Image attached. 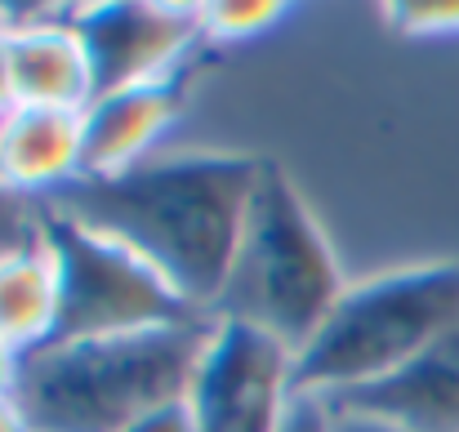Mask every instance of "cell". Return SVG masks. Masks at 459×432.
<instances>
[{"mask_svg":"<svg viewBox=\"0 0 459 432\" xmlns=\"http://www.w3.org/2000/svg\"><path fill=\"white\" fill-rule=\"evenodd\" d=\"M259 174L264 156L250 151H160L112 178H76L40 210L121 241L196 316H210L228 286Z\"/></svg>","mask_w":459,"mask_h":432,"instance_id":"obj_1","label":"cell"},{"mask_svg":"<svg viewBox=\"0 0 459 432\" xmlns=\"http://www.w3.org/2000/svg\"><path fill=\"white\" fill-rule=\"evenodd\" d=\"M210 325V316H196L143 334L54 339L22 357L13 402L31 432H130L139 419L187 402Z\"/></svg>","mask_w":459,"mask_h":432,"instance_id":"obj_2","label":"cell"},{"mask_svg":"<svg viewBox=\"0 0 459 432\" xmlns=\"http://www.w3.org/2000/svg\"><path fill=\"white\" fill-rule=\"evenodd\" d=\"M343 289L348 277L321 219L295 178L277 160H264L228 286L210 321L255 325L299 357Z\"/></svg>","mask_w":459,"mask_h":432,"instance_id":"obj_3","label":"cell"},{"mask_svg":"<svg viewBox=\"0 0 459 432\" xmlns=\"http://www.w3.org/2000/svg\"><path fill=\"white\" fill-rule=\"evenodd\" d=\"M459 321V264H411L348 281L321 330L295 357V393L348 397L411 366Z\"/></svg>","mask_w":459,"mask_h":432,"instance_id":"obj_4","label":"cell"},{"mask_svg":"<svg viewBox=\"0 0 459 432\" xmlns=\"http://www.w3.org/2000/svg\"><path fill=\"white\" fill-rule=\"evenodd\" d=\"M40 232L58 259L63 281V312L54 339H112L196 321V312L174 294V286L121 241L58 219L49 210H40Z\"/></svg>","mask_w":459,"mask_h":432,"instance_id":"obj_5","label":"cell"},{"mask_svg":"<svg viewBox=\"0 0 459 432\" xmlns=\"http://www.w3.org/2000/svg\"><path fill=\"white\" fill-rule=\"evenodd\" d=\"M295 352L241 321H214L187 410L196 432H281L295 406Z\"/></svg>","mask_w":459,"mask_h":432,"instance_id":"obj_6","label":"cell"},{"mask_svg":"<svg viewBox=\"0 0 459 432\" xmlns=\"http://www.w3.org/2000/svg\"><path fill=\"white\" fill-rule=\"evenodd\" d=\"M67 18L81 27V36L90 45L99 94L178 81L187 54L196 45H205V36H201V4L117 0V4L72 9Z\"/></svg>","mask_w":459,"mask_h":432,"instance_id":"obj_7","label":"cell"},{"mask_svg":"<svg viewBox=\"0 0 459 432\" xmlns=\"http://www.w3.org/2000/svg\"><path fill=\"white\" fill-rule=\"evenodd\" d=\"M330 406L397 432H459V321L384 384L334 397Z\"/></svg>","mask_w":459,"mask_h":432,"instance_id":"obj_8","label":"cell"},{"mask_svg":"<svg viewBox=\"0 0 459 432\" xmlns=\"http://www.w3.org/2000/svg\"><path fill=\"white\" fill-rule=\"evenodd\" d=\"M85 112L13 103L0 112V187L40 205L81 178Z\"/></svg>","mask_w":459,"mask_h":432,"instance_id":"obj_9","label":"cell"},{"mask_svg":"<svg viewBox=\"0 0 459 432\" xmlns=\"http://www.w3.org/2000/svg\"><path fill=\"white\" fill-rule=\"evenodd\" d=\"M4 27L13 58V103L67 108V112H85L94 103L99 85H94L90 45L67 13L4 18Z\"/></svg>","mask_w":459,"mask_h":432,"instance_id":"obj_10","label":"cell"},{"mask_svg":"<svg viewBox=\"0 0 459 432\" xmlns=\"http://www.w3.org/2000/svg\"><path fill=\"white\" fill-rule=\"evenodd\" d=\"M183 121V85H139L99 94L85 108V160L81 178H112L160 156V143Z\"/></svg>","mask_w":459,"mask_h":432,"instance_id":"obj_11","label":"cell"},{"mask_svg":"<svg viewBox=\"0 0 459 432\" xmlns=\"http://www.w3.org/2000/svg\"><path fill=\"white\" fill-rule=\"evenodd\" d=\"M58 312H63L58 259L45 232H36L27 246L0 255V339L27 357L54 343Z\"/></svg>","mask_w":459,"mask_h":432,"instance_id":"obj_12","label":"cell"},{"mask_svg":"<svg viewBox=\"0 0 459 432\" xmlns=\"http://www.w3.org/2000/svg\"><path fill=\"white\" fill-rule=\"evenodd\" d=\"M290 4L281 0H210L201 4V36L205 45H246L264 31H273Z\"/></svg>","mask_w":459,"mask_h":432,"instance_id":"obj_13","label":"cell"},{"mask_svg":"<svg viewBox=\"0 0 459 432\" xmlns=\"http://www.w3.org/2000/svg\"><path fill=\"white\" fill-rule=\"evenodd\" d=\"M388 22L402 36H459V0H402L388 4Z\"/></svg>","mask_w":459,"mask_h":432,"instance_id":"obj_14","label":"cell"},{"mask_svg":"<svg viewBox=\"0 0 459 432\" xmlns=\"http://www.w3.org/2000/svg\"><path fill=\"white\" fill-rule=\"evenodd\" d=\"M40 232V205L13 196L9 187H0V255L27 246Z\"/></svg>","mask_w":459,"mask_h":432,"instance_id":"obj_15","label":"cell"},{"mask_svg":"<svg viewBox=\"0 0 459 432\" xmlns=\"http://www.w3.org/2000/svg\"><path fill=\"white\" fill-rule=\"evenodd\" d=\"M281 432H334V406L325 397L299 393L295 406H290V415H286V424H281Z\"/></svg>","mask_w":459,"mask_h":432,"instance_id":"obj_16","label":"cell"},{"mask_svg":"<svg viewBox=\"0 0 459 432\" xmlns=\"http://www.w3.org/2000/svg\"><path fill=\"white\" fill-rule=\"evenodd\" d=\"M130 432H196V419H192L187 402H174V406L156 410V415H148V419H139Z\"/></svg>","mask_w":459,"mask_h":432,"instance_id":"obj_17","label":"cell"},{"mask_svg":"<svg viewBox=\"0 0 459 432\" xmlns=\"http://www.w3.org/2000/svg\"><path fill=\"white\" fill-rule=\"evenodd\" d=\"M13 108V58H9V27L0 18V112Z\"/></svg>","mask_w":459,"mask_h":432,"instance_id":"obj_18","label":"cell"},{"mask_svg":"<svg viewBox=\"0 0 459 432\" xmlns=\"http://www.w3.org/2000/svg\"><path fill=\"white\" fill-rule=\"evenodd\" d=\"M18 370H22V352H13V348L0 339V397H13V388H18Z\"/></svg>","mask_w":459,"mask_h":432,"instance_id":"obj_19","label":"cell"},{"mask_svg":"<svg viewBox=\"0 0 459 432\" xmlns=\"http://www.w3.org/2000/svg\"><path fill=\"white\" fill-rule=\"evenodd\" d=\"M0 432H31L22 406H18L13 397H0Z\"/></svg>","mask_w":459,"mask_h":432,"instance_id":"obj_20","label":"cell"},{"mask_svg":"<svg viewBox=\"0 0 459 432\" xmlns=\"http://www.w3.org/2000/svg\"><path fill=\"white\" fill-rule=\"evenodd\" d=\"M334 432H397V428L375 424V419H361V415H339V410H334Z\"/></svg>","mask_w":459,"mask_h":432,"instance_id":"obj_21","label":"cell"}]
</instances>
